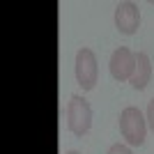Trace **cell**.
<instances>
[{"mask_svg":"<svg viewBox=\"0 0 154 154\" xmlns=\"http://www.w3.org/2000/svg\"><path fill=\"white\" fill-rule=\"evenodd\" d=\"M110 76L115 78L117 83H124V81H131L136 69V53L127 46H120L113 51L110 55Z\"/></svg>","mask_w":154,"mask_h":154,"instance_id":"cell-4","label":"cell"},{"mask_svg":"<svg viewBox=\"0 0 154 154\" xmlns=\"http://www.w3.org/2000/svg\"><path fill=\"white\" fill-rule=\"evenodd\" d=\"M145 120H147L149 129H152V131H154V99H152V101H149V106H147V117H145Z\"/></svg>","mask_w":154,"mask_h":154,"instance_id":"cell-8","label":"cell"},{"mask_svg":"<svg viewBox=\"0 0 154 154\" xmlns=\"http://www.w3.org/2000/svg\"><path fill=\"white\" fill-rule=\"evenodd\" d=\"M140 26V9L136 2H120L115 7V28L122 35H136Z\"/></svg>","mask_w":154,"mask_h":154,"instance_id":"cell-5","label":"cell"},{"mask_svg":"<svg viewBox=\"0 0 154 154\" xmlns=\"http://www.w3.org/2000/svg\"><path fill=\"white\" fill-rule=\"evenodd\" d=\"M64 154H81V152H76V149H69V152H64Z\"/></svg>","mask_w":154,"mask_h":154,"instance_id":"cell-9","label":"cell"},{"mask_svg":"<svg viewBox=\"0 0 154 154\" xmlns=\"http://www.w3.org/2000/svg\"><path fill=\"white\" fill-rule=\"evenodd\" d=\"M120 134L131 147H140L145 143V134H147V120L143 117V113L136 106H127L120 113Z\"/></svg>","mask_w":154,"mask_h":154,"instance_id":"cell-1","label":"cell"},{"mask_svg":"<svg viewBox=\"0 0 154 154\" xmlns=\"http://www.w3.org/2000/svg\"><path fill=\"white\" fill-rule=\"evenodd\" d=\"M67 127L74 136H85L92 129V108L81 94H71L67 103Z\"/></svg>","mask_w":154,"mask_h":154,"instance_id":"cell-2","label":"cell"},{"mask_svg":"<svg viewBox=\"0 0 154 154\" xmlns=\"http://www.w3.org/2000/svg\"><path fill=\"white\" fill-rule=\"evenodd\" d=\"M97 78H99V67H97V55L92 48H81L76 53V81L85 92L94 90Z\"/></svg>","mask_w":154,"mask_h":154,"instance_id":"cell-3","label":"cell"},{"mask_svg":"<svg viewBox=\"0 0 154 154\" xmlns=\"http://www.w3.org/2000/svg\"><path fill=\"white\" fill-rule=\"evenodd\" d=\"M108 154H131V149H129V145H122V143H115L113 147L108 149Z\"/></svg>","mask_w":154,"mask_h":154,"instance_id":"cell-7","label":"cell"},{"mask_svg":"<svg viewBox=\"0 0 154 154\" xmlns=\"http://www.w3.org/2000/svg\"><path fill=\"white\" fill-rule=\"evenodd\" d=\"M152 78V62H149V55L147 53H136V69H134V76H131V88L134 90H145Z\"/></svg>","mask_w":154,"mask_h":154,"instance_id":"cell-6","label":"cell"}]
</instances>
